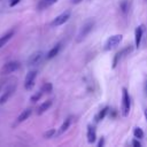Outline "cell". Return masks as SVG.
I'll return each mask as SVG.
<instances>
[{
    "instance_id": "obj_1",
    "label": "cell",
    "mask_w": 147,
    "mask_h": 147,
    "mask_svg": "<svg viewBox=\"0 0 147 147\" xmlns=\"http://www.w3.org/2000/svg\"><path fill=\"white\" fill-rule=\"evenodd\" d=\"M94 20H88V21H86L83 25H82V28H80V30H79V32L77 33V37H76V41L77 42H82L87 36H88V33L92 31V29L94 28Z\"/></svg>"
},
{
    "instance_id": "obj_2",
    "label": "cell",
    "mask_w": 147,
    "mask_h": 147,
    "mask_svg": "<svg viewBox=\"0 0 147 147\" xmlns=\"http://www.w3.org/2000/svg\"><path fill=\"white\" fill-rule=\"evenodd\" d=\"M130 109H131V98H130V94L127 92V90L125 87L122 88V115L125 117L129 115L130 113Z\"/></svg>"
},
{
    "instance_id": "obj_3",
    "label": "cell",
    "mask_w": 147,
    "mask_h": 147,
    "mask_svg": "<svg viewBox=\"0 0 147 147\" xmlns=\"http://www.w3.org/2000/svg\"><path fill=\"white\" fill-rule=\"evenodd\" d=\"M123 40V36L122 34H114V36H110L108 39H107V41H106V44H105V51H110V49H114L115 47H117L119 44H121V41Z\"/></svg>"
},
{
    "instance_id": "obj_4",
    "label": "cell",
    "mask_w": 147,
    "mask_h": 147,
    "mask_svg": "<svg viewBox=\"0 0 147 147\" xmlns=\"http://www.w3.org/2000/svg\"><path fill=\"white\" fill-rule=\"evenodd\" d=\"M70 15H71L70 10H65V11H63L62 14L57 15V16L52 21L51 25H52V26H59V25L64 24V23L70 18Z\"/></svg>"
},
{
    "instance_id": "obj_5",
    "label": "cell",
    "mask_w": 147,
    "mask_h": 147,
    "mask_svg": "<svg viewBox=\"0 0 147 147\" xmlns=\"http://www.w3.org/2000/svg\"><path fill=\"white\" fill-rule=\"evenodd\" d=\"M18 68H20V62H17V61L7 62V63L1 68V75H9V74L16 71Z\"/></svg>"
},
{
    "instance_id": "obj_6",
    "label": "cell",
    "mask_w": 147,
    "mask_h": 147,
    "mask_svg": "<svg viewBox=\"0 0 147 147\" xmlns=\"http://www.w3.org/2000/svg\"><path fill=\"white\" fill-rule=\"evenodd\" d=\"M36 77H37V70H31V71H29L26 74L25 80H24V87H25V90H31L34 86Z\"/></svg>"
},
{
    "instance_id": "obj_7",
    "label": "cell",
    "mask_w": 147,
    "mask_h": 147,
    "mask_svg": "<svg viewBox=\"0 0 147 147\" xmlns=\"http://www.w3.org/2000/svg\"><path fill=\"white\" fill-rule=\"evenodd\" d=\"M131 52H132V47H131V46H127V47L123 48L122 51L117 52V53H116V55L114 56V60H113V68H116L117 63H118V62H119L124 56L129 55Z\"/></svg>"
},
{
    "instance_id": "obj_8",
    "label": "cell",
    "mask_w": 147,
    "mask_h": 147,
    "mask_svg": "<svg viewBox=\"0 0 147 147\" xmlns=\"http://www.w3.org/2000/svg\"><path fill=\"white\" fill-rule=\"evenodd\" d=\"M42 57H44V53H42L41 51H38V52L32 53V54L29 56V59H28V65L32 67V65L39 64V63L41 62Z\"/></svg>"
},
{
    "instance_id": "obj_9",
    "label": "cell",
    "mask_w": 147,
    "mask_h": 147,
    "mask_svg": "<svg viewBox=\"0 0 147 147\" xmlns=\"http://www.w3.org/2000/svg\"><path fill=\"white\" fill-rule=\"evenodd\" d=\"M142 33H144V26L142 25H139L134 30V45L136 47L138 48L141 44V38H142Z\"/></svg>"
},
{
    "instance_id": "obj_10",
    "label": "cell",
    "mask_w": 147,
    "mask_h": 147,
    "mask_svg": "<svg viewBox=\"0 0 147 147\" xmlns=\"http://www.w3.org/2000/svg\"><path fill=\"white\" fill-rule=\"evenodd\" d=\"M15 88H16V86L15 85H11L10 87H8L6 91H5V93L0 96V105H3V103H6L7 101H8V99L13 95V93L15 92Z\"/></svg>"
},
{
    "instance_id": "obj_11",
    "label": "cell",
    "mask_w": 147,
    "mask_h": 147,
    "mask_svg": "<svg viewBox=\"0 0 147 147\" xmlns=\"http://www.w3.org/2000/svg\"><path fill=\"white\" fill-rule=\"evenodd\" d=\"M86 137H87V141L90 144H93L95 142L96 140V130L93 125H88L87 126V133H86Z\"/></svg>"
},
{
    "instance_id": "obj_12",
    "label": "cell",
    "mask_w": 147,
    "mask_h": 147,
    "mask_svg": "<svg viewBox=\"0 0 147 147\" xmlns=\"http://www.w3.org/2000/svg\"><path fill=\"white\" fill-rule=\"evenodd\" d=\"M31 113H32V109H31V108H26V109H24V110L18 115V117H17V119H16V124H20V123L24 122L25 119H28V118L30 117Z\"/></svg>"
},
{
    "instance_id": "obj_13",
    "label": "cell",
    "mask_w": 147,
    "mask_h": 147,
    "mask_svg": "<svg viewBox=\"0 0 147 147\" xmlns=\"http://www.w3.org/2000/svg\"><path fill=\"white\" fill-rule=\"evenodd\" d=\"M52 100H46V101H44L39 107H38V109H37V114L38 115H41V114H44L46 110H48L49 109V107L52 106Z\"/></svg>"
},
{
    "instance_id": "obj_14",
    "label": "cell",
    "mask_w": 147,
    "mask_h": 147,
    "mask_svg": "<svg viewBox=\"0 0 147 147\" xmlns=\"http://www.w3.org/2000/svg\"><path fill=\"white\" fill-rule=\"evenodd\" d=\"M60 49H61V44L59 42V44H56V45H55L53 48H51V49H49V52L47 53V56H46V57H47L48 60H51V59L55 57V56L59 54Z\"/></svg>"
},
{
    "instance_id": "obj_15",
    "label": "cell",
    "mask_w": 147,
    "mask_h": 147,
    "mask_svg": "<svg viewBox=\"0 0 147 147\" xmlns=\"http://www.w3.org/2000/svg\"><path fill=\"white\" fill-rule=\"evenodd\" d=\"M70 124H71V117H67V118L64 119V122L62 123V125L60 126V129H59V131H57V134H59V136H60V134H63V133L69 129Z\"/></svg>"
},
{
    "instance_id": "obj_16",
    "label": "cell",
    "mask_w": 147,
    "mask_h": 147,
    "mask_svg": "<svg viewBox=\"0 0 147 147\" xmlns=\"http://www.w3.org/2000/svg\"><path fill=\"white\" fill-rule=\"evenodd\" d=\"M14 36V30H10V31H8L7 33H5L2 37H0V48L2 47V46H5L9 40H10V38Z\"/></svg>"
},
{
    "instance_id": "obj_17",
    "label": "cell",
    "mask_w": 147,
    "mask_h": 147,
    "mask_svg": "<svg viewBox=\"0 0 147 147\" xmlns=\"http://www.w3.org/2000/svg\"><path fill=\"white\" fill-rule=\"evenodd\" d=\"M119 9H121V11L124 15H126L127 11H129V9H130V1L129 0H122L119 2Z\"/></svg>"
},
{
    "instance_id": "obj_18",
    "label": "cell",
    "mask_w": 147,
    "mask_h": 147,
    "mask_svg": "<svg viewBox=\"0 0 147 147\" xmlns=\"http://www.w3.org/2000/svg\"><path fill=\"white\" fill-rule=\"evenodd\" d=\"M108 110H109V108H108V107H105L102 110H100V111L98 113V115L95 116V121H96V122H100V121H102V119L106 117V115H107Z\"/></svg>"
},
{
    "instance_id": "obj_19",
    "label": "cell",
    "mask_w": 147,
    "mask_h": 147,
    "mask_svg": "<svg viewBox=\"0 0 147 147\" xmlns=\"http://www.w3.org/2000/svg\"><path fill=\"white\" fill-rule=\"evenodd\" d=\"M133 136H134L136 138H138V139L144 138V131H142V129H140V127H134V129H133Z\"/></svg>"
},
{
    "instance_id": "obj_20",
    "label": "cell",
    "mask_w": 147,
    "mask_h": 147,
    "mask_svg": "<svg viewBox=\"0 0 147 147\" xmlns=\"http://www.w3.org/2000/svg\"><path fill=\"white\" fill-rule=\"evenodd\" d=\"M55 134H56V130H55V129H49V130H47V131L44 133V138H45V139H51V138H53Z\"/></svg>"
},
{
    "instance_id": "obj_21",
    "label": "cell",
    "mask_w": 147,
    "mask_h": 147,
    "mask_svg": "<svg viewBox=\"0 0 147 147\" xmlns=\"http://www.w3.org/2000/svg\"><path fill=\"white\" fill-rule=\"evenodd\" d=\"M52 90H53V85L51 83H45L42 85V87H41V91L45 92V93H51Z\"/></svg>"
},
{
    "instance_id": "obj_22",
    "label": "cell",
    "mask_w": 147,
    "mask_h": 147,
    "mask_svg": "<svg viewBox=\"0 0 147 147\" xmlns=\"http://www.w3.org/2000/svg\"><path fill=\"white\" fill-rule=\"evenodd\" d=\"M41 95H42V91H39V92H37V93H34L32 96H31V102H37L40 98H41Z\"/></svg>"
},
{
    "instance_id": "obj_23",
    "label": "cell",
    "mask_w": 147,
    "mask_h": 147,
    "mask_svg": "<svg viewBox=\"0 0 147 147\" xmlns=\"http://www.w3.org/2000/svg\"><path fill=\"white\" fill-rule=\"evenodd\" d=\"M132 146H134V147H141V144H140V141H138V138L132 140Z\"/></svg>"
},
{
    "instance_id": "obj_24",
    "label": "cell",
    "mask_w": 147,
    "mask_h": 147,
    "mask_svg": "<svg viewBox=\"0 0 147 147\" xmlns=\"http://www.w3.org/2000/svg\"><path fill=\"white\" fill-rule=\"evenodd\" d=\"M105 145V138L102 137L101 139H100V141H99V144H98V147H102Z\"/></svg>"
},
{
    "instance_id": "obj_25",
    "label": "cell",
    "mask_w": 147,
    "mask_h": 147,
    "mask_svg": "<svg viewBox=\"0 0 147 147\" xmlns=\"http://www.w3.org/2000/svg\"><path fill=\"white\" fill-rule=\"evenodd\" d=\"M20 2V0H11L10 1V7H13V6H15L16 3H18Z\"/></svg>"
},
{
    "instance_id": "obj_26",
    "label": "cell",
    "mask_w": 147,
    "mask_h": 147,
    "mask_svg": "<svg viewBox=\"0 0 147 147\" xmlns=\"http://www.w3.org/2000/svg\"><path fill=\"white\" fill-rule=\"evenodd\" d=\"M83 0H71V2L72 3H75V5H77V3H79V2H82Z\"/></svg>"
},
{
    "instance_id": "obj_27",
    "label": "cell",
    "mask_w": 147,
    "mask_h": 147,
    "mask_svg": "<svg viewBox=\"0 0 147 147\" xmlns=\"http://www.w3.org/2000/svg\"><path fill=\"white\" fill-rule=\"evenodd\" d=\"M56 1H57V0H48V3H49V6H52V5H54Z\"/></svg>"
},
{
    "instance_id": "obj_28",
    "label": "cell",
    "mask_w": 147,
    "mask_h": 147,
    "mask_svg": "<svg viewBox=\"0 0 147 147\" xmlns=\"http://www.w3.org/2000/svg\"><path fill=\"white\" fill-rule=\"evenodd\" d=\"M144 114H145V117H146V119H147V109H145V111H144Z\"/></svg>"
},
{
    "instance_id": "obj_29",
    "label": "cell",
    "mask_w": 147,
    "mask_h": 147,
    "mask_svg": "<svg viewBox=\"0 0 147 147\" xmlns=\"http://www.w3.org/2000/svg\"><path fill=\"white\" fill-rule=\"evenodd\" d=\"M146 86H147V84H146Z\"/></svg>"
},
{
    "instance_id": "obj_30",
    "label": "cell",
    "mask_w": 147,
    "mask_h": 147,
    "mask_svg": "<svg viewBox=\"0 0 147 147\" xmlns=\"http://www.w3.org/2000/svg\"><path fill=\"white\" fill-rule=\"evenodd\" d=\"M146 1H147V0H146Z\"/></svg>"
}]
</instances>
